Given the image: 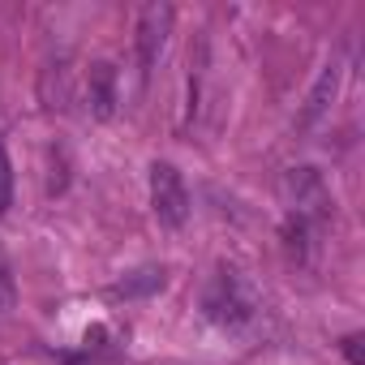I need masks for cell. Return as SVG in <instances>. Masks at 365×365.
Masks as SVG:
<instances>
[{
  "label": "cell",
  "instance_id": "obj_1",
  "mask_svg": "<svg viewBox=\"0 0 365 365\" xmlns=\"http://www.w3.org/2000/svg\"><path fill=\"white\" fill-rule=\"evenodd\" d=\"M202 314H207L215 327H224V331H241V327L254 322L258 297H254V288L241 279V271L220 267V271L211 275V284L202 288Z\"/></svg>",
  "mask_w": 365,
  "mask_h": 365
},
{
  "label": "cell",
  "instance_id": "obj_2",
  "mask_svg": "<svg viewBox=\"0 0 365 365\" xmlns=\"http://www.w3.org/2000/svg\"><path fill=\"white\" fill-rule=\"evenodd\" d=\"M284 202H288V220H301L305 228H322L331 220V190L314 168L284 172Z\"/></svg>",
  "mask_w": 365,
  "mask_h": 365
},
{
  "label": "cell",
  "instance_id": "obj_3",
  "mask_svg": "<svg viewBox=\"0 0 365 365\" xmlns=\"http://www.w3.org/2000/svg\"><path fill=\"white\" fill-rule=\"evenodd\" d=\"M150 211L168 232H180L190 224V190L172 163H150Z\"/></svg>",
  "mask_w": 365,
  "mask_h": 365
},
{
  "label": "cell",
  "instance_id": "obj_4",
  "mask_svg": "<svg viewBox=\"0 0 365 365\" xmlns=\"http://www.w3.org/2000/svg\"><path fill=\"white\" fill-rule=\"evenodd\" d=\"M172 22H176V9L155 0V5H142L138 9V22H133V48H138V73L142 82L155 73L163 48H168V35H172Z\"/></svg>",
  "mask_w": 365,
  "mask_h": 365
},
{
  "label": "cell",
  "instance_id": "obj_5",
  "mask_svg": "<svg viewBox=\"0 0 365 365\" xmlns=\"http://www.w3.org/2000/svg\"><path fill=\"white\" fill-rule=\"evenodd\" d=\"M339 82H344V61L335 56V61L322 65L318 82L309 86L305 108H301V116H297V129H314L318 120H327V112H331V103H335V95H339Z\"/></svg>",
  "mask_w": 365,
  "mask_h": 365
},
{
  "label": "cell",
  "instance_id": "obj_6",
  "mask_svg": "<svg viewBox=\"0 0 365 365\" xmlns=\"http://www.w3.org/2000/svg\"><path fill=\"white\" fill-rule=\"evenodd\" d=\"M86 103H91L95 120H112L116 116V103H120V95H116V65H108V61L91 65V73H86Z\"/></svg>",
  "mask_w": 365,
  "mask_h": 365
},
{
  "label": "cell",
  "instance_id": "obj_7",
  "mask_svg": "<svg viewBox=\"0 0 365 365\" xmlns=\"http://www.w3.org/2000/svg\"><path fill=\"white\" fill-rule=\"evenodd\" d=\"M155 288H163V267H142V271L125 275L120 284H112V297H146Z\"/></svg>",
  "mask_w": 365,
  "mask_h": 365
},
{
  "label": "cell",
  "instance_id": "obj_8",
  "mask_svg": "<svg viewBox=\"0 0 365 365\" xmlns=\"http://www.w3.org/2000/svg\"><path fill=\"white\" fill-rule=\"evenodd\" d=\"M14 207V163H9V150L0 146V215H9Z\"/></svg>",
  "mask_w": 365,
  "mask_h": 365
},
{
  "label": "cell",
  "instance_id": "obj_9",
  "mask_svg": "<svg viewBox=\"0 0 365 365\" xmlns=\"http://www.w3.org/2000/svg\"><path fill=\"white\" fill-rule=\"evenodd\" d=\"M14 305V275L0 267V309H9Z\"/></svg>",
  "mask_w": 365,
  "mask_h": 365
},
{
  "label": "cell",
  "instance_id": "obj_10",
  "mask_svg": "<svg viewBox=\"0 0 365 365\" xmlns=\"http://www.w3.org/2000/svg\"><path fill=\"white\" fill-rule=\"evenodd\" d=\"M344 352H348V361H352V365H365V356H361V339H356V335H348V339H344Z\"/></svg>",
  "mask_w": 365,
  "mask_h": 365
}]
</instances>
